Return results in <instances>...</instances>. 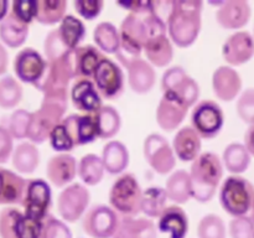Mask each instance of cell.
<instances>
[{"label": "cell", "instance_id": "obj_1", "mask_svg": "<svg viewBox=\"0 0 254 238\" xmlns=\"http://www.w3.org/2000/svg\"><path fill=\"white\" fill-rule=\"evenodd\" d=\"M202 6L200 0H174L168 19V35L180 49L192 46L202 27Z\"/></svg>", "mask_w": 254, "mask_h": 238}, {"label": "cell", "instance_id": "obj_2", "mask_svg": "<svg viewBox=\"0 0 254 238\" xmlns=\"http://www.w3.org/2000/svg\"><path fill=\"white\" fill-rule=\"evenodd\" d=\"M223 168L222 159L217 154L201 153L190 169L192 198L201 203L212 200L223 178Z\"/></svg>", "mask_w": 254, "mask_h": 238}, {"label": "cell", "instance_id": "obj_3", "mask_svg": "<svg viewBox=\"0 0 254 238\" xmlns=\"http://www.w3.org/2000/svg\"><path fill=\"white\" fill-rule=\"evenodd\" d=\"M67 107V98L44 97L40 108L31 113L27 139L32 144H42L49 140L52 129L64 120Z\"/></svg>", "mask_w": 254, "mask_h": 238}, {"label": "cell", "instance_id": "obj_4", "mask_svg": "<svg viewBox=\"0 0 254 238\" xmlns=\"http://www.w3.org/2000/svg\"><path fill=\"white\" fill-rule=\"evenodd\" d=\"M148 15V14H146ZM121 47L117 52V59L123 67L136 59H141L144 45L148 39V24L145 15L129 12L119 27Z\"/></svg>", "mask_w": 254, "mask_h": 238}, {"label": "cell", "instance_id": "obj_5", "mask_svg": "<svg viewBox=\"0 0 254 238\" xmlns=\"http://www.w3.org/2000/svg\"><path fill=\"white\" fill-rule=\"evenodd\" d=\"M143 190L134 174H122L109 190V205L123 217H136L141 212Z\"/></svg>", "mask_w": 254, "mask_h": 238}, {"label": "cell", "instance_id": "obj_6", "mask_svg": "<svg viewBox=\"0 0 254 238\" xmlns=\"http://www.w3.org/2000/svg\"><path fill=\"white\" fill-rule=\"evenodd\" d=\"M148 39L144 45L146 61L155 67H166L174 59V47L168 35V25L154 15L153 10L145 15Z\"/></svg>", "mask_w": 254, "mask_h": 238}, {"label": "cell", "instance_id": "obj_7", "mask_svg": "<svg viewBox=\"0 0 254 238\" xmlns=\"http://www.w3.org/2000/svg\"><path fill=\"white\" fill-rule=\"evenodd\" d=\"M254 186L240 175H231L220 188V203L223 210L233 217L246 216L252 208Z\"/></svg>", "mask_w": 254, "mask_h": 238}, {"label": "cell", "instance_id": "obj_8", "mask_svg": "<svg viewBox=\"0 0 254 238\" xmlns=\"http://www.w3.org/2000/svg\"><path fill=\"white\" fill-rule=\"evenodd\" d=\"M47 63L46 77L41 87L44 97L68 99V87L72 79H76L73 51Z\"/></svg>", "mask_w": 254, "mask_h": 238}, {"label": "cell", "instance_id": "obj_9", "mask_svg": "<svg viewBox=\"0 0 254 238\" xmlns=\"http://www.w3.org/2000/svg\"><path fill=\"white\" fill-rule=\"evenodd\" d=\"M225 114L217 102L200 101L191 112V126L202 139H213L222 131Z\"/></svg>", "mask_w": 254, "mask_h": 238}, {"label": "cell", "instance_id": "obj_10", "mask_svg": "<svg viewBox=\"0 0 254 238\" xmlns=\"http://www.w3.org/2000/svg\"><path fill=\"white\" fill-rule=\"evenodd\" d=\"M163 92H170L181 99L189 108L198 103L201 89L197 82L181 66H173L161 77Z\"/></svg>", "mask_w": 254, "mask_h": 238}, {"label": "cell", "instance_id": "obj_11", "mask_svg": "<svg viewBox=\"0 0 254 238\" xmlns=\"http://www.w3.org/2000/svg\"><path fill=\"white\" fill-rule=\"evenodd\" d=\"M121 216L111 206L93 205L82 217V228L92 238H113Z\"/></svg>", "mask_w": 254, "mask_h": 238}, {"label": "cell", "instance_id": "obj_12", "mask_svg": "<svg viewBox=\"0 0 254 238\" xmlns=\"http://www.w3.org/2000/svg\"><path fill=\"white\" fill-rule=\"evenodd\" d=\"M46 59L32 47L20 50L14 59V72L17 78L24 83H30L41 91L47 72Z\"/></svg>", "mask_w": 254, "mask_h": 238}, {"label": "cell", "instance_id": "obj_13", "mask_svg": "<svg viewBox=\"0 0 254 238\" xmlns=\"http://www.w3.org/2000/svg\"><path fill=\"white\" fill-rule=\"evenodd\" d=\"M143 154L145 161L159 175H166L175 169L176 155L165 136L151 133L144 139Z\"/></svg>", "mask_w": 254, "mask_h": 238}, {"label": "cell", "instance_id": "obj_14", "mask_svg": "<svg viewBox=\"0 0 254 238\" xmlns=\"http://www.w3.org/2000/svg\"><path fill=\"white\" fill-rule=\"evenodd\" d=\"M91 193L84 185L79 182L66 186L57 198V211L62 220L74 223L81 220L88 210Z\"/></svg>", "mask_w": 254, "mask_h": 238}, {"label": "cell", "instance_id": "obj_15", "mask_svg": "<svg viewBox=\"0 0 254 238\" xmlns=\"http://www.w3.org/2000/svg\"><path fill=\"white\" fill-rule=\"evenodd\" d=\"M92 81L103 99L116 101L124 92V73L117 62L107 56L97 67Z\"/></svg>", "mask_w": 254, "mask_h": 238}, {"label": "cell", "instance_id": "obj_16", "mask_svg": "<svg viewBox=\"0 0 254 238\" xmlns=\"http://www.w3.org/2000/svg\"><path fill=\"white\" fill-rule=\"evenodd\" d=\"M52 193L49 183L42 178H32L29 180L25 195L24 215L32 220L44 222L45 218L50 215Z\"/></svg>", "mask_w": 254, "mask_h": 238}, {"label": "cell", "instance_id": "obj_17", "mask_svg": "<svg viewBox=\"0 0 254 238\" xmlns=\"http://www.w3.org/2000/svg\"><path fill=\"white\" fill-rule=\"evenodd\" d=\"M189 107L179 97L170 92H163L158 107H156L155 118L158 125L164 131H171L179 129L188 116Z\"/></svg>", "mask_w": 254, "mask_h": 238}, {"label": "cell", "instance_id": "obj_18", "mask_svg": "<svg viewBox=\"0 0 254 238\" xmlns=\"http://www.w3.org/2000/svg\"><path fill=\"white\" fill-rule=\"evenodd\" d=\"M217 5L216 21L225 30H240L250 22L252 7L246 0H227V1L211 2Z\"/></svg>", "mask_w": 254, "mask_h": 238}, {"label": "cell", "instance_id": "obj_19", "mask_svg": "<svg viewBox=\"0 0 254 238\" xmlns=\"http://www.w3.org/2000/svg\"><path fill=\"white\" fill-rule=\"evenodd\" d=\"M225 61L233 66H242L254 57V37L248 31H236L222 45Z\"/></svg>", "mask_w": 254, "mask_h": 238}, {"label": "cell", "instance_id": "obj_20", "mask_svg": "<svg viewBox=\"0 0 254 238\" xmlns=\"http://www.w3.org/2000/svg\"><path fill=\"white\" fill-rule=\"evenodd\" d=\"M69 98L76 109L84 114L96 116L101 111L103 104V98L97 91L96 84L92 79L77 78L74 79L71 89H69Z\"/></svg>", "mask_w": 254, "mask_h": 238}, {"label": "cell", "instance_id": "obj_21", "mask_svg": "<svg viewBox=\"0 0 254 238\" xmlns=\"http://www.w3.org/2000/svg\"><path fill=\"white\" fill-rule=\"evenodd\" d=\"M241 74L231 66H220L212 74V89L217 99L232 102L242 93Z\"/></svg>", "mask_w": 254, "mask_h": 238}, {"label": "cell", "instance_id": "obj_22", "mask_svg": "<svg viewBox=\"0 0 254 238\" xmlns=\"http://www.w3.org/2000/svg\"><path fill=\"white\" fill-rule=\"evenodd\" d=\"M77 168V160L71 154H56L47 161L46 176L55 187H66L76 178Z\"/></svg>", "mask_w": 254, "mask_h": 238}, {"label": "cell", "instance_id": "obj_23", "mask_svg": "<svg viewBox=\"0 0 254 238\" xmlns=\"http://www.w3.org/2000/svg\"><path fill=\"white\" fill-rule=\"evenodd\" d=\"M62 124L66 126L76 146L91 144L98 138L96 117L92 114H71L64 117Z\"/></svg>", "mask_w": 254, "mask_h": 238}, {"label": "cell", "instance_id": "obj_24", "mask_svg": "<svg viewBox=\"0 0 254 238\" xmlns=\"http://www.w3.org/2000/svg\"><path fill=\"white\" fill-rule=\"evenodd\" d=\"M173 149L176 158L184 163H192L200 156L202 138L191 125L179 129L173 139Z\"/></svg>", "mask_w": 254, "mask_h": 238}, {"label": "cell", "instance_id": "obj_25", "mask_svg": "<svg viewBox=\"0 0 254 238\" xmlns=\"http://www.w3.org/2000/svg\"><path fill=\"white\" fill-rule=\"evenodd\" d=\"M124 68L128 71L129 88L136 94H146L154 88L156 73L154 67L144 59L129 62Z\"/></svg>", "mask_w": 254, "mask_h": 238}, {"label": "cell", "instance_id": "obj_26", "mask_svg": "<svg viewBox=\"0 0 254 238\" xmlns=\"http://www.w3.org/2000/svg\"><path fill=\"white\" fill-rule=\"evenodd\" d=\"M158 230L168 233L170 238H185L189 232V217L179 205L166 206L159 217Z\"/></svg>", "mask_w": 254, "mask_h": 238}, {"label": "cell", "instance_id": "obj_27", "mask_svg": "<svg viewBox=\"0 0 254 238\" xmlns=\"http://www.w3.org/2000/svg\"><path fill=\"white\" fill-rule=\"evenodd\" d=\"M106 55L97 46L93 45H84L77 47L73 51L74 73L77 78L92 79L93 74L98 67L99 62L103 60Z\"/></svg>", "mask_w": 254, "mask_h": 238}, {"label": "cell", "instance_id": "obj_28", "mask_svg": "<svg viewBox=\"0 0 254 238\" xmlns=\"http://www.w3.org/2000/svg\"><path fill=\"white\" fill-rule=\"evenodd\" d=\"M102 160L106 171L111 175H119L129 166L130 155L126 144L119 140H111L103 146Z\"/></svg>", "mask_w": 254, "mask_h": 238}, {"label": "cell", "instance_id": "obj_29", "mask_svg": "<svg viewBox=\"0 0 254 238\" xmlns=\"http://www.w3.org/2000/svg\"><path fill=\"white\" fill-rule=\"evenodd\" d=\"M156 226L149 218L121 216L118 230L113 238H156Z\"/></svg>", "mask_w": 254, "mask_h": 238}, {"label": "cell", "instance_id": "obj_30", "mask_svg": "<svg viewBox=\"0 0 254 238\" xmlns=\"http://www.w3.org/2000/svg\"><path fill=\"white\" fill-rule=\"evenodd\" d=\"M165 191L169 200L175 202L176 205L188 203L192 198L190 173L183 169L174 171L166 180Z\"/></svg>", "mask_w": 254, "mask_h": 238}, {"label": "cell", "instance_id": "obj_31", "mask_svg": "<svg viewBox=\"0 0 254 238\" xmlns=\"http://www.w3.org/2000/svg\"><path fill=\"white\" fill-rule=\"evenodd\" d=\"M29 36V25L22 22L12 11L0 22V40L11 49L22 46Z\"/></svg>", "mask_w": 254, "mask_h": 238}, {"label": "cell", "instance_id": "obj_32", "mask_svg": "<svg viewBox=\"0 0 254 238\" xmlns=\"http://www.w3.org/2000/svg\"><path fill=\"white\" fill-rule=\"evenodd\" d=\"M2 175H4V185L0 196V205L22 206L29 180L7 169H2Z\"/></svg>", "mask_w": 254, "mask_h": 238}, {"label": "cell", "instance_id": "obj_33", "mask_svg": "<svg viewBox=\"0 0 254 238\" xmlns=\"http://www.w3.org/2000/svg\"><path fill=\"white\" fill-rule=\"evenodd\" d=\"M252 155L245 144L231 143L225 148L222 154L223 166L233 175H240L250 169Z\"/></svg>", "mask_w": 254, "mask_h": 238}, {"label": "cell", "instance_id": "obj_34", "mask_svg": "<svg viewBox=\"0 0 254 238\" xmlns=\"http://www.w3.org/2000/svg\"><path fill=\"white\" fill-rule=\"evenodd\" d=\"M12 166L21 174H32L40 164V151L31 141H24L12 151Z\"/></svg>", "mask_w": 254, "mask_h": 238}, {"label": "cell", "instance_id": "obj_35", "mask_svg": "<svg viewBox=\"0 0 254 238\" xmlns=\"http://www.w3.org/2000/svg\"><path fill=\"white\" fill-rule=\"evenodd\" d=\"M60 37L69 51H74L86 36V26L78 17L66 15L57 27Z\"/></svg>", "mask_w": 254, "mask_h": 238}, {"label": "cell", "instance_id": "obj_36", "mask_svg": "<svg viewBox=\"0 0 254 238\" xmlns=\"http://www.w3.org/2000/svg\"><path fill=\"white\" fill-rule=\"evenodd\" d=\"M104 171H106V168H104L103 160L101 156L93 153L82 156L78 163V168H77L79 178L87 186L98 185L103 180Z\"/></svg>", "mask_w": 254, "mask_h": 238}, {"label": "cell", "instance_id": "obj_37", "mask_svg": "<svg viewBox=\"0 0 254 238\" xmlns=\"http://www.w3.org/2000/svg\"><path fill=\"white\" fill-rule=\"evenodd\" d=\"M93 40L96 46L104 54L117 55L121 47L119 29L109 21L99 22L93 31Z\"/></svg>", "mask_w": 254, "mask_h": 238}, {"label": "cell", "instance_id": "obj_38", "mask_svg": "<svg viewBox=\"0 0 254 238\" xmlns=\"http://www.w3.org/2000/svg\"><path fill=\"white\" fill-rule=\"evenodd\" d=\"M97 129H98V138L112 139L119 133L122 128V117L116 107L107 104L101 108L96 114Z\"/></svg>", "mask_w": 254, "mask_h": 238}, {"label": "cell", "instance_id": "obj_39", "mask_svg": "<svg viewBox=\"0 0 254 238\" xmlns=\"http://www.w3.org/2000/svg\"><path fill=\"white\" fill-rule=\"evenodd\" d=\"M66 0H37L36 21L41 25L61 24L66 16Z\"/></svg>", "mask_w": 254, "mask_h": 238}, {"label": "cell", "instance_id": "obj_40", "mask_svg": "<svg viewBox=\"0 0 254 238\" xmlns=\"http://www.w3.org/2000/svg\"><path fill=\"white\" fill-rule=\"evenodd\" d=\"M166 201H168V195L165 188L160 186H151L145 188L141 198V212L149 218H159L166 208Z\"/></svg>", "mask_w": 254, "mask_h": 238}, {"label": "cell", "instance_id": "obj_41", "mask_svg": "<svg viewBox=\"0 0 254 238\" xmlns=\"http://www.w3.org/2000/svg\"><path fill=\"white\" fill-rule=\"evenodd\" d=\"M24 89L21 83L7 74L0 78V107L2 109H12L21 102Z\"/></svg>", "mask_w": 254, "mask_h": 238}, {"label": "cell", "instance_id": "obj_42", "mask_svg": "<svg viewBox=\"0 0 254 238\" xmlns=\"http://www.w3.org/2000/svg\"><path fill=\"white\" fill-rule=\"evenodd\" d=\"M30 118H31V113L26 109H16L9 117H2L1 125H4L9 130L12 138L20 140V139L27 138Z\"/></svg>", "mask_w": 254, "mask_h": 238}, {"label": "cell", "instance_id": "obj_43", "mask_svg": "<svg viewBox=\"0 0 254 238\" xmlns=\"http://www.w3.org/2000/svg\"><path fill=\"white\" fill-rule=\"evenodd\" d=\"M196 233L198 238H226L227 228L220 216L207 213L198 222Z\"/></svg>", "mask_w": 254, "mask_h": 238}, {"label": "cell", "instance_id": "obj_44", "mask_svg": "<svg viewBox=\"0 0 254 238\" xmlns=\"http://www.w3.org/2000/svg\"><path fill=\"white\" fill-rule=\"evenodd\" d=\"M44 52L46 61L52 62L55 61V60L60 59V57L64 56V55L68 54V52L71 51H69V50L64 46V42H62L57 29H54L46 35V37H45Z\"/></svg>", "mask_w": 254, "mask_h": 238}, {"label": "cell", "instance_id": "obj_45", "mask_svg": "<svg viewBox=\"0 0 254 238\" xmlns=\"http://www.w3.org/2000/svg\"><path fill=\"white\" fill-rule=\"evenodd\" d=\"M49 140L51 148L59 154L69 153L76 146L73 143V139L71 138L69 133L67 131L66 126L62 124V121L52 129Z\"/></svg>", "mask_w": 254, "mask_h": 238}, {"label": "cell", "instance_id": "obj_46", "mask_svg": "<svg viewBox=\"0 0 254 238\" xmlns=\"http://www.w3.org/2000/svg\"><path fill=\"white\" fill-rule=\"evenodd\" d=\"M236 111L241 120L246 124H254V87L245 89L237 98Z\"/></svg>", "mask_w": 254, "mask_h": 238}, {"label": "cell", "instance_id": "obj_47", "mask_svg": "<svg viewBox=\"0 0 254 238\" xmlns=\"http://www.w3.org/2000/svg\"><path fill=\"white\" fill-rule=\"evenodd\" d=\"M40 238H72V232L64 221L49 215L42 222Z\"/></svg>", "mask_w": 254, "mask_h": 238}, {"label": "cell", "instance_id": "obj_48", "mask_svg": "<svg viewBox=\"0 0 254 238\" xmlns=\"http://www.w3.org/2000/svg\"><path fill=\"white\" fill-rule=\"evenodd\" d=\"M231 238H254V222L248 216L233 217L228 226Z\"/></svg>", "mask_w": 254, "mask_h": 238}, {"label": "cell", "instance_id": "obj_49", "mask_svg": "<svg viewBox=\"0 0 254 238\" xmlns=\"http://www.w3.org/2000/svg\"><path fill=\"white\" fill-rule=\"evenodd\" d=\"M20 215L21 212L14 207H6L0 211V237L15 238V225Z\"/></svg>", "mask_w": 254, "mask_h": 238}, {"label": "cell", "instance_id": "obj_50", "mask_svg": "<svg viewBox=\"0 0 254 238\" xmlns=\"http://www.w3.org/2000/svg\"><path fill=\"white\" fill-rule=\"evenodd\" d=\"M11 11L22 22L30 25L36 20L37 0H16L11 4Z\"/></svg>", "mask_w": 254, "mask_h": 238}, {"label": "cell", "instance_id": "obj_51", "mask_svg": "<svg viewBox=\"0 0 254 238\" xmlns=\"http://www.w3.org/2000/svg\"><path fill=\"white\" fill-rule=\"evenodd\" d=\"M73 6L79 16L91 21L101 15L104 2L102 0H76Z\"/></svg>", "mask_w": 254, "mask_h": 238}, {"label": "cell", "instance_id": "obj_52", "mask_svg": "<svg viewBox=\"0 0 254 238\" xmlns=\"http://www.w3.org/2000/svg\"><path fill=\"white\" fill-rule=\"evenodd\" d=\"M14 151V138L4 125L0 124V164L9 161Z\"/></svg>", "mask_w": 254, "mask_h": 238}, {"label": "cell", "instance_id": "obj_53", "mask_svg": "<svg viewBox=\"0 0 254 238\" xmlns=\"http://www.w3.org/2000/svg\"><path fill=\"white\" fill-rule=\"evenodd\" d=\"M117 5L129 10V12H133V14L146 15L151 12L153 1L151 0H130V1L126 0V1H118Z\"/></svg>", "mask_w": 254, "mask_h": 238}, {"label": "cell", "instance_id": "obj_54", "mask_svg": "<svg viewBox=\"0 0 254 238\" xmlns=\"http://www.w3.org/2000/svg\"><path fill=\"white\" fill-rule=\"evenodd\" d=\"M245 146L247 148V150L250 151V154L254 156V124L248 126V129L245 133Z\"/></svg>", "mask_w": 254, "mask_h": 238}, {"label": "cell", "instance_id": "obj_55", "mask_svg": "<svg viewBox=\"0 0 254 238\" xmlns=\"http://www.w3.org/2000/svg\"><path fill=\"white\" fill-rule=\"evenodd\" d=\"M7 64H9V54L4 45L0 42V76L7 71Z\"/></svg>", "mask_w": 254, "mask_h": 238}, {"label": "cell", "instance_id": "obj_56", "mask_svg": "<svg viewBox=\"0 0 254 238\" xmlns=\"http://www.w3.org/2000/svg\"><path fill=\"white\" fill-rule=\"evenodd\" d=\"M9 5L10 2L7 1V0H0V22L7 16V14H9V12H7L9 11Z\"/></svg>", "mask_w": 254, "mask_h": 238}, {"label": "cell", "instance_id": "obj_57", "mask_svg": "<svg viewBox=\"0 0 254 238\" xmlns=\"http://www.w3.org/2000/svg\"><path fill=\"white\" fill-rule=\"evenodd\" d=\"M2 185H4V175H2V168H0V196L2 192Z\"/></svg>", "mask_w": 254, "mask_h": 238}, {"label": "cell", "instance_id": "obj_58", "mask_svg": "<svg viewBox=\"0 0 254 238\" xmlns=\"http://www.w3.org/2000/svg\"><path fill=\"white\" fill-rule=\"evenodd\" d=\"M250 212H251V216H250V217L252 218L253 222H254V200H253V203H252V208H251Z\"/></svg>", "mask_w": 254, "mask_h": 238}]
</instances>
